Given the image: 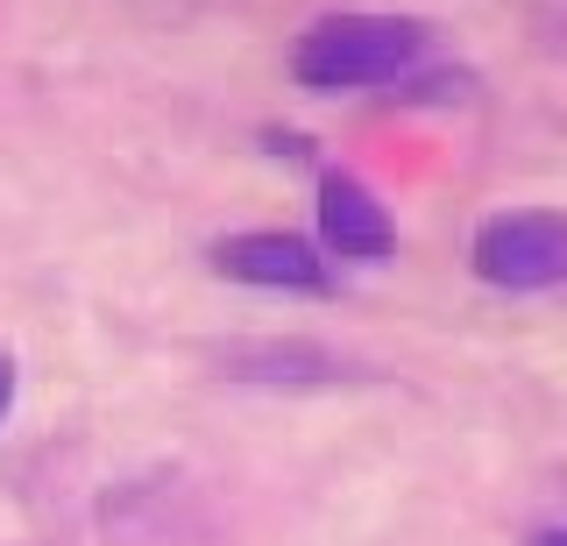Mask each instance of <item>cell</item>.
Wrapping results in <instances>:
<instances>
[{
    "mask_svg": "<svg viewBox=\"0 0 567 546\" xmlns=\"http://www.w3.org/2000/svg\"><path fill=\"white\" fill-rule=\"evenodd\" d=\"M312 241L327 249L333 270H383L398 262V214L362 171L327 164L312 178Z\"/></svg>",
    "mask_w": 567,
    "mask_h": 546,
    "instance_id": "277c9868",
    "label": "cell"
},
{
    "mask_svg": "<svg viewBox=\"0 0 567 546\" xmlns=\"http://www.w3.org/2000/svg\"><path fill=\"white\" fill-rule=\"evenodd\" d=\"M206 270L220 285L262 291V298H333L341 270L312 241V227H227L206 241Z\"/></svg>",
    "mask_w": 567,
    "mask_h": 546,
    "instance_id": "3957f363",
    "label": "cell"
},
{
    "mask_svg": "<svg viewBox=\"0 0 567 546\" xmlns=\"http://www.w3.org/2000/svg\"><path fill=\"white\" fill-rule=\"evenodd\" d=\"M475 85H483V79H475L468 64H433V58H425L419 72H404L383 93V107L390 114H454V107H468V100H475Z\"/></svg>",
    "mask_w": 567,
    "mask_h": 546,
    "instance_id": "8992f818",
    "label": "cell"
},
{
    "mask_svg": "<svg viewBox=\"0 0 567 546\" xmlns=\"http://www.w3.org/2000/svg\"><path fill=\"white\" fill-rule=\"evenodd\" d=\"M433 58V29L398 8H333L312 14L284 50V72L306 100H369Z\"/></svg>",
    "mask_w": 567,
    "mask_h": 546,
    "instance_id": "6da1fadb",
    "label": "cell"
},
{
    "mask_svg": "<svg viewBox=\"0 0 567 546\" xmlns=\"http://www.w3.org/2000/svg\"><path fill=\"white\" fill-rule=\"evenodd\" d=\"M518 546H567V518H546V525H532V533Z\"/></svg>",
    "mask_w": 567,
    "mask_h": 546,
    "instance_id": "9c48e42d",
    "label": "cell"
},
{
    "mask_svg": "<svg viewBox=\"0 0 567 546\" xmlns=\"http://www.w3.org/2000/svg\"><path fill=\"white\" fill-rule=\"evenodd\" d=\"M256 150L270 156V164H284V171H327V156H319V135L312 128H291V121H262L256 128Z\"/></svg>",
    "mask_w": 567,
    "mask_h": 546,
    "instance_id": "52a82bcc",
    "label": "cell"
},
{
    "mask_svg": "<svg viewBox=\"0 0 567 546\" xmlns=\"http://www.w3.org/2000/svg\"><path fill=\"white\" fill-rule=\"evenodd\" d=\"M220 362L235 383H270V391H319V383L348 377V362L312 341H248V348H227Z\"/></svg>",
    "mask_w": 567,
    "mask_h": 546,
    "instance_id": "5b68a950",
    "label": "cell"
},
{
    "mask_svg": "<svg viewBox=\"0 0 567 546\" xmlns=\"http://www.w3.org/2000/svg\"><path fill=\"white\" fill-rule=\"evenodd\" d=\"M14 404H22V362H14L8 348H0V426L14 419Z\"/></svg>",
    "mask_w": 567,
    "mask_h": 546,
    "instance_id": "ba28073f",
    "label": "cell"
},
{
    "mask_svg": "<svg viewBox=\"0 0 567 546\" xmlns=\"http://www.w3.org/2000/svg\"><path fill=\"white\" fill-rule=\"evenodd\" d=\"M468 277L496 298L567 291V206H496L468 235Z\"/></svg>",
    "mask_w": 567,
    "mask_h": 546,
    "instance_id": "7a4b0ae2",
    "label": "cell"
}]
</instances>
